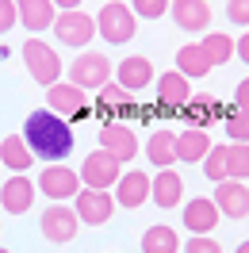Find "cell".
Segmentation results:
<instances>
[{
    "instance_id": "obj_1",
    "label": "cell",
    "mask_w": 249,
    "mask_h": 253,
    "mask_svg": "<svg viewBox=\"0 0 249 253\" xmlns=\"http://www.w3.org/2000/svg\"><path fill=\"white\" fill-rule=\"evenodd\" d=\"M23 142L27 150L35 154V161H50V165H58L73 154V126L65 123L62 115H54L50 108H39L31 111L27 119H23Z\"/></svg>"
},
{
    "instance_id": "obj_2",
    "label": "cell",
    "mask_w": 249,
    "mask_h": 253,
    "mask_svg": "<svg viewBox=\"0 0 249 253\" xmlns=\"http://www.w3.org/2000/svg\"><path fill=\"white\" fill-rule=\"evenodd\" d=\"M134 31H138V16L130 12V4H123V0H108V4L100 8V16H96V35H100L104 42L123 46V42L134 39Z\"/></svg>"
},
{
    "instance_id": "obj_3",
    "label": "cell",
    "mask_w": 249,
    "mask_h": 253,
    "mask_svg": "<svg viewBox=\"0 0 249 253\" xmlns=\"http://www.w3.org/2000/svg\"><path fill=\"white\" fill-rule=\"evenodd\" d=\"M111 73H115V65L108 62V54H100V50H81L77 58H73V65H69V84H77V88H84V92H100L104 84L111 81Z\"/></svg>"
},
{
    "instance_id": "obj_4",
    "label": "cell",
    "mask_w": 249,
    "mask_h": 253,
    "mask_svg": "<svg viewBox=\"0 0 249 253\" xmlns=\"http://www.w3.org/2000/svg\"><path fill=\"white\" fill-rule=\"evenodd\" d=\"M23 65H27L31 81L46 84V88L62 81V58H58V50L50 46V42H42V39H27V42H23Z\"/></svg>"
},
{
    "instance_id": "obj_5",
    "label": "cell",
    "mask_w": 249,
    "mask_h": 253,
    "mask_svg": "<svg viewBox=\"0 0 249 253\" xmlns=\"http://www.w3.org/2000/svg\"><path fill=\"white\" fill-rule=\"evenodd\" d=\"M81 184L84 188H96V192H111L115 188V180L123 176V161L111 158L108 150H92L88 158L81 161Z\"/></svg>"
},
{
    "instance_id": "obj_6",
    "label": "cell",
    "mask_w": 249,
    "mask_h": 253,
    "mask_svg": "<svg viewBox=\"0 0 249 253\" xmlns=\"http://www.w3.org/2000/svg\"><path fill=\"white\" fill-rule=\"evenodd\" d=\"M35 188L42 192V196H50L54 204H69L84 184H81V173H77V169H69L65 161H58V165H46V169L39 173Z\"/></svg>"
},
{
    "instance_id": "obj_7",
    "label": "cell",
    "mask_w": 249,
    "mask_h": 253,
    "mask_svg": "<svg viewBox=\"0 0 249 253\" xmlns=\"http://www.w3.org/2000/svg\"><path fill=\"white\" fill-rule=\"evenodd\" d=\"M46 108L54 111V115H62L65 123H77V119H88V115H92V111H88V100H84V88L69 84V81H58V84L46 88Z\"/></svg>"
},
{
    "instance_id": "obj_8",
    "label": "cell",
    "mask_w": 249,
    "mask_h": 253,
    "mask_svg": "<svg viewBox=\"0 0 249 253\" xmlns=\"http://www.w3.org/2000/svg\"><path fill=\"white\" fill-rule=\"evenodd\" d=\"M50 31H54V39H62V46L84 50L88 42H92V35H96V19L88 16V12L73 8V12H62V16L54 19Z\"/></svg>"
},
{
    "instance_id": "obj_9",
    "label": "cell",
    "mask_w": 249,
    "mask_h": 253,
    "mask_svg": "<svg viewBox=\"0 0 249 253\" xmlns=\"http://www.w3.org/2000/svg\"><path fill=\"white\" fill-rule=\"evenodd\" d=\"M73 211H77L81 226H104L115 215V196L111 192H96V188H81L73 196Z\"/></svg>"
},
{
    "instance_id": "obj_10",
    "label": "cell",
    "mask_w": 249,
    "mask_h": 253,
    "mask_svg": "<svg viewBox=\"0 0 249 253\" xmlns=\"http://www.w3.org/2000/svg\"><path fill=\"white\" fill-rule=\"evenodd\" d=\"M42 238L46 242H54V246H65V242H73L81 230V219H77V211L69 204H50L46 211H42Z\"/></svg>"
},
{
    "instance_id": "obj_11",
    "label": "cell",
    "mask_w": 249,
    "mask_h": 253,
    "mask_svg": "<svg viewBox=\"0 0 249 253\" xmlns=\"http://www.w3.org/2000/svg\"><path fill=\"white\" fill-rule=\"evenodd\" d=\"M100 150H108L111 158H119V161H134V154H138L134 126L123 123V119H108L100 126Z\"/></svg>"
},
{
    "instance_id": "obj_12",
    "label": "cell",
    "mask_w": 249,
    "mask_h": 253,
    "mask_svg": "<svg viewBox=\"0 0 249 253\" xmlns=\"http://www.w3.org/2000/svg\"><path fill=\"white\" fill-rule=\"evenodd\" d=\"M35 196H39V188H35V180L27 173H12L0 184V207L8 215H27L35 207Z\"/></svg>"
},
{
    "instance_id": "obj_13",
    "label": "cell",
    "mask_w": 249,
    "mask_h": 253,
    "mask_svg": "<svg viewBox=\"0 0 249 253\" xmlns=\"http://www.w3.org/2000/svg\"><path fill=\"white\" fill-rule=\"evenodd\" d=\"M150 188H154V180H150V173L146 169H130V173H123L119 180H115V207H126V211H134V207H142L146 200H150Z\"/></svg>"
},
{
    "instance_id": "obj_14",
    "label": "cell",
    "mask_w": 249,
    "mask_h": 253,
    "mask_svg": "<svg viewBox=\"0 0 249 253\" xmlns=\"http://www.w3.org/2000/svg\"><path fill=\"white\" fill-rule=\"evenodd\" d=\"M215 207L226 219H246L249 215V188L246 180H218L215 184Z\"/></svg>"
},
{
    "instance_id": "obj_15",
    "label": "cell",
    "mask_w": 249,
    "mask_h": 253,
    "mask_svg": "<svg viewBox=\"0 0 249 253\" xmlns=\"http://www.w3.org/2000/svg\"><path fill=\"white\" fill-rule=\"evenodd\" d=\"M115 84H123L126 92H142L146 84H154V62L142 58V54H130L115 65Z\"/></svg>"
},
{
    "instance_id": "obj_16",
    "label": "cell",
    "mask_w": 249,
    "mask_h": 253,
    "mask_svg": "<svg viewBox=\"0 0 249 253\" xmlns=\"http://www.w3.org/2000/svg\"><path fill=\"white\" fill-rule=\"evenodd\" d=\"M169 16L180 31H207L211 23V4L207 0H172L169 4Z\"/></svg>"
},
{
    "instance_id": "obj_17",
    "label": "cell",
    "mask_w": 249,
    "mask_h": 253,
    "mask_svg": "<svg viewBox=\"0 0 249 253\" xmlns=\"http://www.w3.org/2000/svg\"><path fill=\"white\" fill-rule=\"evenodd\" d=\"M218 207L215 200H207V196H196V200H188L184 204V230L188 234H211L218 226Z\"/></svg>"
},
{
    "instance_id": "obj_18",
    "label": "cell",
    "mask_w": 249,
    "mask_h": 253,
    "mask_svg": "<svg viewBox=\"0 0 249 253\" xmlns=\"http://www.w3.org/2000/svg\"><path fill=\"white\" fill-rule=\"evenodd\" d=\"M150 200H154L157 207H176L180 200H184V176L176 173V169H161V173L154 176V188H150Z\"/></svg>"
},
{
    "instance_id": "obj_19",
    "label": "cell",
    "mask_w": 249,
    "mask_h": 253,
    "mask_svg": "<svg viewBox=\"0 0 249 253\" xmlns=\"http://www.w3.org/2000/svg\"><path fill=\"white\" fill-rule=\"evenodd\" d=\"M19 8V23L27 27V31H50L54 27V19H58V8L50 4V0H16Z\"/></svg>"
},
{
    "instance_id": "obj_20",
    "label": "cell",
    "mask_w": 249,
    "mask_h": 253,
    "mask_svg": "<svg viewBox=\"0 0 249 253\" xmlns=\"http://www.w3.org/2000/svg\"><path fill=\"white\" fill-rule=\"evenodd\" d=\"M157 100H161L165 108H184L188 100H192V81H188L184 73H176V69L161 73V77H157Z\"/></svg>"
},
{
    "instance_id": "obj_21",
    "label": "cell",
    "mask_w": 249,
    "mask_h": 253,
    "mask_svg": "<svg viewBox=\"0 0 249 253\" xmlns=\"http://www.w3.org/2000/svg\"><path fill=\"white\" fill-rule=\"evenodd\" d=\"M146 158L154 161L157 169H172L176 165V130H169V126L154 130L150 142H146Z\"/></svg>"
},
{
    "instance_id": "obj_22",
    "label": "cell",
    "mask_w": 249,
    "mask_h": 253,
    "mask_svg": "<svg viewBox=\"0 0 249 253\" xmlns=\"http://www.w3.org/2000/svg\"><path fill=\"white\" fill-rule=\"evenodd\" d=\"M207 150H211V134L207 130H196V126H188V130H176V161H203L207 158Z\"/></svg>"
},
{
    "instance_id": "obj_23",
    "label": "cell",
    "mask_w": 249,
    "mask_h": 253,
    "mask_svg": "<svg viewBox=\"0 0 249 253\" xmlns=\"http://www.w3.org/2000/svg\"><path fill=\"white\" fill-rule=\"evenodd\" d=\"M0 165L12 169V173H27V169L35 165V154L27 150L23 134H8V138L0 142Z\"/></svg>"
},
{
    "instance_id": "obj_24",
    "label": "cell",
    "mask_w": 249,
    "mask_h": 253,
    "mask_svg": "<svg viewBox=\"0 0 249 253\" xmlns=\"http://www.w3.org/2000/svg\"><path fill=\"white\" fill-rule=\"evenodd\" d=\"M142 253H180V234L169 222H154L142 234Z\"/></svg>"
},
{
    "instance_id": "obj_25",
    "label": "cell",
    "mask_w": 249,
    "mask_h": 253,
    "mask_svg": "<svg viewBox=\"0 0 249 253\" xmlns=\"http://www.w3.org/2000/svg\"><path fill=\"white\" fill-rule=\"evenodd\" d=\"M215 65L207 62V54H203L200 42H184V46L176 50V73H184L188 81L192 77H207Z\"/></svg>"
},
{
    "instance_id": "obj_26",
    "label": "cell",
    "mask_w": 249,
    "mask_h": 253,
    "mask_svg": "<svg viewBox=\"0 0 249 253\" xmlns=\"http://www.w3.org/2000/svg\"><path fill=\"white\" fill-rule=\"evenodd\" d=\"M130 96H134V92H126L123 84L108 81V84L96 92V108H100V111H115V115L123 119V115H130V108H134V100H130Z\"/></svg>"
},
{
    "instance_id": "obj_27",
    "label": "cell",
    "mask_w": 249,
    "mask_h": 253,
    "mask_svg": "<svg viewBox=\"0 0 249 253\" xmlns=\"http://www.w3.org/2000/svg\"><path fill=\"white\" fill-rule=\"evenodd\" d=\"M215 115H218L215 96H192L184 104V119H188V126H196V130H207Z\"/></svg>"
},
{
    "instance_id": "obj_28",
    "label": "cell",
    "mask_w": 249,
    "mask_h": 253,
    "mask_svg": "<svg viewBox=\"0 0 249 253\" xmlns=\"http://www.w3.org/2000/svg\"><path fill=\"white\" fill-rule=\"evenodd\" d=\"M200 46H203V54H207V62H211V65H226L234 58V39H230V35H222V31H207L200 39Z\"/></svg>"
},
{
    "instance_id": "obj_29",
    "label": "cell",
    "mask_w": 249,
    "mask_h": 253,
    "mask_svg": "<svg viewBox=\"0 0 249 253\" xmlns=\"http://www.w3.org/2000/svg\"><path fill=\"white\" fill-rule=\"evenodd\" d=\"M200 165H203V176H207L211 184H218V180H230V161H226V146H211V150H207V158H203Z\"/></svg>"
},
{
    "instance_id": "obj_30",
    "label": "cell",
    "mask_w": 249,
    "mask_h": 253,
    "mask_svg": "<svg viewBox=\"0 0 249 253\" xmlns=\"http://www.w3.org/2000/svg\"><path fill=\"white\" fill-rule=\"evenodd\" d=\"M222 126H226L230 142H249V108H238V104H234V108L226 111Z\"/></svg>"
},
{
    "instance_id": "obj_31",
    "label": "cell",
    "mask_w": 249,
    "mask_h": 253,
    "mask_svg": "<svg viewBox=\"0 0 249 253\" xmlns=\"http://www.w3.org/2000/svg\"><path fill=\"white\" fill-rule=\"evenodd\" d=\"M226 161H230V180H249V142H230Z\"/></svg>"
},
{
    "instance_id": "obj_32",
    "label": "cell",
    "mask_w": 249,
    "mask_h": 253,
    "mask_svg": "<svg viewBox=\"0 0 249 253\" xmlns=\"http://www.w3.org/2000/svg\"><path fill=\"white\" fill-rule=\"evenodd\" d=\"M169 4L172 0H130V12L142 19H161V16H169Z\"/></svg>"
},
{
    "instance_id": "obj_33",
    "label": "cell",
    "mask_w": 249,
    "mask_h": 253,
    "mask_svg": "<svg viewBox=\"0 0 249 253\" xmlns=\"http://www.w3.org/2000/svg\"><path fill=\"white\" fill-rule=\"evenodd\" d=\"M184 253H222V246L211 234H192L184 242Z\"/></svg>"
},
{
    "instance_id": "obj_34",
    "label": "cell",
    "mask_w": 249,
    "mask_h": 253,
    "mask_svg": "<svg viewBox=\"0 0 249 253\" xmlns=\"http://www.w3.org/2000/svg\"><path fill=\"white\" fill-rule=\"evenodd\" d=\"M19 23V8L16 0H0V35H8L12 27Z\"/></svg>"
},
{
    "instance_id": "obj_35",
    "label": "cell",
    "mask_w": 249,
    "mask_h": 253,
    "mask_svg": "<svg viewBox=\"0 0 249 253\" xmlns=\"http://www.w3.org/2000/svg\"><path fill=\"white\" fill-rule=\"evenodd\" d=\"M226 16L238 27H249V0H226Z\"/></svg>"
},
{
    "instance_id": "obj_36",
    "label": "cell",
    "mask_w": 249,
    "mask_h": 253,
    "mask_svg": "<svg viewBox=\"0 0 249 253\" xmlns=\"http://www.w3.org/2000/svg\"><path fill=\"white\" fill-rule=\"evenodd\" d=\"M234 58H242V62L249 65V31L242 35V39H234Z\"/></svg>"
},
{
    "instance_id": "obj_37",
    "label": "cell",
    "mask_w": 249,
    "mask_h": 253,
    "mask_svg": "<svg viewBox=\"0 0 249 253\" xmlns=\"http://www.w3.org/2000/svg\"><path fill=\"white\" fill-rule=\"evenodd\" d=\"M234 104H238V108H249V77L234 88Z\"/></svg>"
},
{
    "instance_id": "obj_38",
    "label": "cell",
    "mask_w": 249,
    "mask_h": 253,
    "mask_svg": "<svg viewBox=\"0 0 249 253\" xmlns=\"http://www.w3.org/2000/svg\"><path fill=\"white\" fill-rule=\"evenodd\" d=\"M50 4H54V8H62V12H73V8H81L84 0H50Z\"/></svg>"
},
{
    "instance_id": "obj_39",
    "label": "cell",
    "mask_w": 249,
    "mask_h": 253,
    "mask_svg": "<svg viewBox=\"0 0 249 253\" xmlns=\"http://www.w3.org/2000/svg\"><path fill=\"white\" fill-rule=\"evenodd\" d=\"M234 253H249V238H246V242H242V246H238Z\"/></svg>"
},
{
    "instance_id": "obj_40",
    "label": "cell",
    "mask_w": 249,
    "mask_h": 253,
    "mask_svg": "<svg viewBox=\"0 0 249 253\" xmlns=\"http://www.w3.org/2000/svg\"><path fill=\"white\" fill-rule=\"evenodd\" d=\"M0 253H12V250H4V246H0Z\"/></svg>"
},
{
    "instance_id": "obj_41",
    "label": "cell",
    "mask_w": 249,
    "mask_h": 253,
    "mask_svg": "<svg viewBox=\"0 0 249 253\" xmlns=\"http://www.w3.org/2000/svg\"><path fill=\"white\" fill-rule=\"evenodd\" d=\"M0 226H4V222H0Z\"/></svg>"
}]
</instances>
